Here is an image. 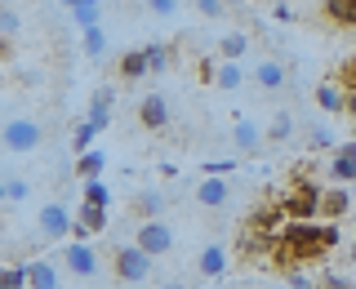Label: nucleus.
<instances>
[{"instance_id": "f257e3e1", "label": "nucleus", "mask_w": 356, "mask_h": 289, "mask_svg": "<svg viewBox=\"0 0 356 289\" xmlns=\"http://www.w3.org/2000/svg\"><path fill=\"white\" fill-rule=\"evenodd\" d=\"M285 245V254L294 258V267H312V263H321L330 249H339V240H343V231H339V222H316V218H289L285 227H281V236H276Z\"/></svg>"}, {"instance_id": "f03ea898", "label": "nucleus", "mask_w": 356, "mask_h": 289, "mask_svg": "<svg viewBox=\"0 0 356 289\" xmlns=\"http://www.w3.org/2000/svg\"><path fill=\"white\" fill-rule=\"evenodd\" d=\"M152 254H143L138 245H116V249H111V267H116V276L125 285H143L152 276Z\"/></svg>"}, {"instance_id": "7ed1b4c3", "label": "nucleus", "mask_w": 356, "mask_h": 289, "mask_svg": "<svg viewBox=\"0 0 356 289\" xmlns=\"http://www.w3.org/2000/svg\"><path fill=\"white\" fill-rule=\"evenodd\" d=\"M281 209L289 218H316L321 214V187L312 178H298L289 192H281Z\"/></svg>"}, {"instance_id": "20e7f679", "label": "nucleus", "mask_w": 356, "mask_h": 289, "mask_svg": "<svg viewBox=\"0 0 356 289\" xmlns=\"http://www.w3.org/2000/svg\"><path fill=\"white\" fill-rule=\"evenodd\" d=\"M40 138H44V129L36 125V120H27V116H14V120H5V125H0V142H5L9 151H18V156L36 151Z\"/></svg>"}, {"instance_id": "39448f33", "label": "nucleus", "mask_w": 356, "mask_h": 289, "mask_svg": "<svg viewBox=\"0 0 356 289\" xmlns=\"http://www.w3.org/2000/svg\"><path fill=\"white\" fill-rule=\"evenodd\" d=\"M134 245H138L143 254H152V258H165V254H174V227L161 222V218H143Z\"/></svg>"}, {"instance_id": "423d86ee", "label": "nucleus", "mask_w": 356, "mask_h": 289, "mask_svg": "<svg viewBox=\"0 0 356 289\" xmlns=\"http://www.w3.org/2000/svg\"><path fill=\"white\" fill-rule=\"evenodd\" d=\"M72 222H76V214H67V205H58V200H49L36 214V227L44 240H67L72 236Z\"/></svg>"}, {"instance_id": "0eeeda50", "label": "nucleus", "mask_w": 356, "mask_h": 289, "mask_svg": "<svg viewBox=\"0 0 356 289\" xmlns=\"http://www.w3.org/2000/svg\"><path fill=\"white\" fill-rule=\"evenodd\" d=\"M63 267H67L72 276H81V281L98 276V254H94V245H89V240H67V249H63Z\"/></svg>"}, {"instance_id": "6e6552de", "label": "nucleus", "mask_w": 356, "mask_h": 289, "mask_svg": "<svg viewBox=\"0 0 356 289\" xmlns=\"http://www.w3.org/2000/svg\"><path fill=\"white\" fill-rule=\"evenodd\" d=\"M352 205H356V200H352V187H348V183H339V187H321V214H316V218L339 222Z\"/></svg>"}, {"instance_id": "1a4fd4ad", "label": "nucleus", "mask_w": 356, "mask_h": 289, "mask_svg": "<svg viewBox=\"0 0 356 289\" xmlns=\"http://www.w3.org/2000/svg\"><path fill=\"white\" fill-rule=\"evenodd\" d=\"M196 200H200L205 209H222V205L232 200V183H227L222 174H205V178L196 183Z\"/></svg>"}, {"instance_id": "9d476101", "label": "nucleus", "mask_w": 356, "mask_h": 289, "mask_svg": "<svg viewBox=\"0 0 356 289\" xmlns=\"http://www.w3.org/2000/svg\"><path fill=\"white\" fill-rule=\"evenodd\" d=\"M138 125H143V129H152V133H161L165 125H170V103H165L161 94L138 98Z\"/></svg>"}, {"instance_id": "9b49d317", "label": "nucleus", "mask_w": 356, "mask_h": 289, "mask_svg": "<svg viewBox=\"0 0 356 289\" xmlns=\"http://www.w3.org/2000/svg\"><path fill=\"white\" fill-rule=\"evenodd\" d=\"M316 107L325 111V116H343V111H348V89L339 81H321L316 85Z\"/></svg>"}, {"instance_id": "f8f14e48", "label": "nucleus", "mask_w": 356, "mask_h": 289, "mask_svg": "<svg viewBox=\"0 0 356 289\" xmlns=\"http://www.w3.org/2000/svg\"><path fill=\"white\" fill-rule=\"evenodd\" d=\"M196 272L205 276V281H218V276L227 272V249H222V245H205L200 258H196Z\"/></svg>"}, {"instance_id": "ddd939ff", "label": "nucleus", "mask_w": 356, "mask_h": 289, "mask_svg": "<svg viewBox=\"0 0 356 289\" xmlns=\"http://www.w3.org/2000/svg\"><path fill=\"white\" fill-rule=\"evenodd\" d=\"M129 214H138V218H161L165 214V192H134V200H129Z\"/></svg>"}, {"instance_id": "4468645a", "label": "nucleus", "mask_w": 356, "mask_h": 289, "mask_svg": "<svg viewBox=\"0 0 356 289\" xmlns=\"http://www.w3.org/2000/svg\"><path fill=\"white\" fill-rule=\"evenodd\" d=\"M27 289H58V267L44 258L27 263Z\"/></svg>"}, {"instance_id": "2eb2a0df", "label": "nucleus", "mask_w": 356, "mask_h": 289, "mask_svg": "<svg viewBox=\"0 0 356 289\" xmlns=\"http://www.w3.org/2000/svg\"><path fill=\"white\" fill-rule=\"evenodd\" d=\"M138 76H152L147 49H129V53H120V81H138Z\"/></svg>"}, {"instance_id": "dca6fc26", "label": "nucleus", "mask_w": 356, "mask_h": 289, "mask_svg": "<svg viewBox=\"0 0 356 289\" xmlns=\"http://www.w3.org/2000/svg\"><path fill=\"white\" fill-rule=\"evenodd\" d=\"M232 142H236V151H259V147H263V129L254 125V120H236Z\"/></svg>"}, {"instance_id": "f3484780", "label": "nucleus", "mask_w": 356, "mask_h": 289, "mask_svg": "<svg viewBox=\"0 0 356 289\" xmlns=\"http://www.w3.org/2000/svg\"><path fill=\"white\" fill-rule=\"evenodd\" d=\"M85 120H89L98 133L111 125V89H98V94H94V103H89V116H85Z\"/></svg>"}, {"instance_id": "a211bd4d", "label": "nucleus", "mask_w": 356, "mask_h": 289, "mask_svg": "<svg viewBox=\"0 0 356 289\" xmlns=\"http://www.w3.org/2000/svg\"><path fill=\"white\" fill-rule=\"evenodd\" d=\"M254 81H259V85L267 89V94H276V89L285 85V67L267 58V63H259V67H254Z\"/></svg>"}, {"instance_id": "6ab92c4d", "label": "nucleus", "mask_w": 356, "mask_h": 289, "mask_svg": "<svg viewBox=\"0 0 356 289\" xmlns=\"http://www.w3.org/2000/svg\"><path fill=\"white\" fill-rule=\"evenodd\" d=\"M325 18L334 27H356V0H325Z\"/></svg>"}, {"instance_id": "aec40b11", "label": "nucleus", "mask_w": 356, "mask_h": 289, "mask_svg": "<svg viewBox=\"0 0 356 289\" xmlns=\"http://www.w3.org/2000/svg\"><path fill=\"white\" fill-rule=\"evenodd\" d=\"M214 85H218V89H227V94H232V89H241V85H245V67H241L236 58H227V63H222L218 72H214Z\"/></svg>"}, {"instance_id": "412c9836", "label": "nucleus", "mask_w": 356, "mask_h": 289, "mask_svg": "<svg viewBox=\"0 0 356 289\" xmlns=\"http://www.w3.org/2000/svg\"><path fill=\"white\" fill-rule=\"evenodd\" d=\"M330 178L334 183H356V156H348V151H334V160H330Z\"/></svg>"}, {"instance_id": "4be33fe9", "label": "nucleus", "mask_w": 356, "mask_h": 289, "mask_svg": "<svg viewBox=\"0 0 356 289\" xmlns=\"http://www.w3.org/2000/svg\"><path fill=\"white\" fill-rule=\"evenodd\" d=\"M76 222H81V227H89V236H94V231L107 227V209H98V205H89V200H81V209H76Z\"/></svg>"}, {"instance_id": "5701e85b", "label": "nucleus", "mask_w": 356, "mask_h": 289, "mask_svg": "<svg viewBox=\"0 0 356 289\" xmlns=\"http://www.w3.org/2000/svg\"><path fill=\"white\" fill-rule=\"evenodd\" d=\"M103 170H107V156H103V151L89 147L85 156H76V174H81V178H98Z\"/></svg>"}, {"instance_id": "b1692460", "label": "nucleus", "mask_w": 356, "mask_h": 289, "mask_svg": "<svg viewBox=\"0 0 356 289\" xmlns=\"http://www.w3.org/2000/svg\"><path fill=\"white\" fill-rule=\"evenodd\" d=\"M81 200H89V205H98V209H111V192H107V183L103 178H85V192Z\"/></svg>"}, {"instance_id": "393cba45", "label": "nucleus", "mask_w": 356, "mask_h": 289, "mask_svg": "<svg viewBox=\"0 0 356 289\" xmlns=\"http://www.w3.org/2000/svg\"><path fill=\"white\" fill-rule=\"evenodd\" d=\"M81 36H85V53H89V58H103V53H107V31H103V22L85 27Z\"/></svg>"}, {"instance_id": "a878e982", "label": "nucleus", "mask_w": 356, "mask_h": 289, "mask_svg": "<svg viewBox=\"0 0 356 289\" xmlns=\"http://www.w3.org/2000/svg\"><path fill=\"white\" fill-rule=\"evenodd\" d=\"M218 49H222V58H236V63H241V58H245V49H250V36H245V31H227Z\"/></svg>"}, {"instance_id": "bb28decb", "label": "nucleus", "mask_w": 356, "mask_h": 289, "mask_svg": "<svg viewBox=\"0 0 356 289\" xmlns=\"http://www.w3.org/2000/svg\"><path fill=\"white\" fill-rule=\"evenodd\" d=\"M289 129H294V120H289L285 111H276L272 125H267V133H263V142H285V138H289Z\"/></svg>"}, {"instance_id": "cd10ccee", "label": "nucleus", "mask_w": 356, "mask_h": 289, "mask_svg": "<svg viewBox=\"0 0 356 289\" xmlns=\"http://www.w3.org/2000/svg\"><path fill=\"white\" fill-rule=\"evenodd\" d=\"M94 138H98V129L89 125V120H81V125H76V133H72V151H76V156H85L89 147H94Z\"/></svg>"}, {"instance_id": "c85d7f7f", "label": "nucleus", "mask_w": 356, "mask_h": 289, "mask_svg": "<svg viewBox=\"0 0 356 289\" xmlns=\"http://www.w3.org/2000/svg\"><path fill=\"white\" fill-rule=\"evenodd\" d=\"M147 63H152V72H170V63H174V49L170 44H147Z\"/></svg>"}, {"instance_id": "c756f323", "label": "nucleus", "mask_w": 356, "mask_h": 289, "mask_svg": "<svg viewBox=\"0 0 356 289\" xmlns=\"http://www.w3.org/2000/svg\"><path fill=\"white\" fill-rule=\"evenodd\" d=\"M0 289H27V263L22 267H0Z\"/></svg>"}, {"instance_id": "7c9ffc66", "label": "nucleus", "mask_w": 356, "mask_h": 289, "mask_svg": "<svg viewBox=\"0 0 356 289\" xmlns=\"http://www.w3.org/2000/svg\"><path fill=\"white\" fill-rule=\"evenodd\" d=\"M98 18H103V5H76V9H72V22H76L81 31H85V27H94Z\"/></svg>"}, {"instance_id": "2f4dec72", "label": "nucleus", "mask_w": 356, "mask_h": 289, "mask_svg": "<svg viewBox=\"0 0 356 289\" xmlns=\"http://www.w3.org/2000/svg\"><path fill=\"white\" fill-rule=\"evenodd\" d=\"M334 142H339V138H334L325 125H312V129H307V147H312V151H325V147H334Z\"/></svg>"}, {"instance_id": "473e14b6", "label": "nucleus", "mask_w": 356, "mask_h": 289, "mask_svg": "<svg viewBox=\"0 0 356 289\" xmlns=\"http://www.w3.org/2000/svg\"><path fill=\"white\" fill-rule=\"evenodd\" d=\"M18 27L22 22H18L14 9H0V36H18Z\"/></svg>"}, {"instance_id": "72a5a7b5", "label": "nucleus", "mask_w": 356, "mask_h": 289, "mask_svg": "<svg viewBox=\"0 0 356 289\" xmlns=\"http://www.w3.org/2000/svg\"><path fill=\"white\" fill-rule=\"evenodd\" d=\"M334 81H339L343 89H356V58H348V63H343V67H339V76H334Z\"/></svg>"}, {"instance_id": "f704fd0d", "label": "nucleus", "mask_w": 356, "mask_h": 289, "mask_svg": "<svg viewBox=\"0 0 356 289\" xmlns=\"http://www.w3.org/2000/svg\"><path fill=\"white\" fill-rule=\"evenodd\" d=\"M200 174H222V178H227V174H236V160H205Z\"/></svg>"}, {"instance_id": "c9c22d12", "label": "nucleus", "mask_w": 356, "mask_h": 289, "mask_svg": "<svg viewBox=\"0 0 356 289\" xmlns=\"http://www.w3.org/2000/svg\"><path fill=\"white\" fill-rule=\"evenodd\" d=\"M147 9H152V14H161V18H174L178 0H147Z\"/></svg>"}, {"instance_id": "e433bc0d", "label": "nucleus", "mask_w": 356, "mask_h": 289, "mask_svg": "<svg viewBox=\"0 0 356 289\" xmlns=\"http://www.w3.org/2000/svg\"><path fill=\"white\" fill-rule=\"evenodd\" d=\"M196 9H200L205 18H218V14H222V0H196Z\"/></svg>"}, {"instance_id": "4c0bfd02", "label": "nucleus", "mask_w": 356, "mask_h": 289, "mask_svg": "<svg viewBox=\"0 0 356 289\" xmlns=\"http://www.w3.org/2000/svg\"><path fill=\"white\" fill-rule=\"evenodd\" d=\"M27 196V183H22V178H14V183H9V200H22Z\"/></svg>"}, {"instance_id": "58836bf2", "label": "nucleus", "mask_w": 356, "mask_h": 289, "mask_svg": "<svg viewBox=\"0 0 356 289\" xmlns=\"http://www.w3.org/2000/svg\"><path fill=\"white\" fill-rule=\"evenodd\" d=\"M272 18L276 22H289V18H294V9H289V5H272Z\"/></svg>"}, {"instance_id": "ea45409f", "label": "nucleus", "mask_w": 356, "mask_h": 289, "mask_svg": "<svg viewBox=\"0 0 356 289\" xmlns=\"http://www.w3.org/2000/svg\"><path fill=\"white\" fill-rule=\"evenodd\" d=\"M321 289H352V285L343 281V276H325V285H321Z\"/></svg>"}, {"instance_id": "a19ab883", "label": "nucleus", "mask_w": 356, "mask_h": 289, "mask_svg": "<svg viewBox=\"0 0 356 289\" xmlns=\"http://www.w3.org/2000/svg\"><path fill=\"white\" fill-rule=\"evenodd\" d=\"M348 116L356 120V89H348Z\"/></svg>"}, {"instance_id": "79ce46f5", "label": "nucleus", "mask_w": 356, "mask_h": 289, "mask_svg": "<svg viewBox=\"0 0 356 289\" xmlns=\"http://www.w3.org/2000/svg\"><path fill=\"white\" fill-rule=\"evenodd\" d=\"M339 151H348V156H356V138H348V142H339Z\"/></svg>"}, {"instance_id": "37998d69", "label": "nucleus", "mask_w": 356, "mask_h": 289, "mask_svg": "<svg viewBox=\"0 0 356 289\" xmlns=\"http://www.w3.org/2000/svg\"><path fill=\"white\" fill-rule=\"evenodd\" d=\"M0 200H9V183H0Z\"/></svg>"}, {"instance_id": "c03bdc74", "label": "nucleus", "mask_w": 356, "mask_h": 289, "mask_svg": "<svg viewBox=\"0 0 356 289\" xmlns=\"http://www.w3.org/2000/svg\"><path fill=\"white\" fill-rule=\"evenodd\" d=\"M348 258H352V267H356V240H352V249H348Z\"/></svg>"}, {"instance_id": "a18cd8bd", "label": "nucleus", "mask_w": 356, "mask_h": 289, "mask_svg": "<svg viewBox=\"0 0 356 289\" xmlns=\"http://www.w3.org/2000/svg\"><path fill=\"white\" fill-rule=\"evenodd\" d=\"M63 5H67V9H76V5H85V0H63Z\"/></svg>"}, {"instance_id": "49530a36", "label": "nucleus", "mask_w": 356, "mask_h": 289, "mask_svg": "<svg viewBox=\"0 0 356 289\" xmlns=\"http://www.w3.org/2000/svg\"><path fill=\"white\" fill-rule=\"evenodd\" d=\"M165 289H183V285H174V281H170V285H165Z\"/></svg>"}, {"instance_id": "de8ad7c7", "label": "nucleus", "mask_w": 356, "mask_h": 289, "mask_svg": "<svg viewBox=\"0 0 356 289\" xmlns=\"http://www.w3.org/2000/svg\"><path fill=\"white\" fill-rule=\"evenodd\" d=\"M85 5H103V0H85Z\"/></svg>"}, {"instance_id": "09e8293b", "label": "nucleus", "mask_w": 356, "mask_h": 289, "mask_svg": "<svg viewBox=\"0 0 356 289\" xmlns=\"http://www.w3.org/2000/svg\"><path fill=\"white\" fill-rule=\"evenodd\" d=\"M0 254H5V236H0Z\"/></svg>"}, {"instance_id": "8fccbe9b", "label": "nucleus", "mask_w": 356, "mask_h": 289, "mask_svg": "<svg viewBox=\"0 0 356 289\" xmlns=\"http://www.w3.org/2000/svg\"><path fill=\"white\" fill-rule=\"evenodd\" d=\"M352 200H356V183H352Z\"/></svg>"}, {"instance_id": "3c124183", "label": "nucleus", "mask_w": 356, "mask_h": 289, "mask_svg": "<svg viewBox=\"0 0 356 289\" xmlns=\"http://www.w3.org/2000/svg\"><path fill=\"white\" fill-rule=\"evenodd\" d=\"M352 289H356V285H352Z\"/></svg>"}, {"instance_id": "603ef678", "label": "nucleus", "mask_w": 356, "mask_h": 289, "mask_svg": "<svg viewBox=\"0 0 356 289\" xmlns=\"http://www.w3.org/2000/svg\"><path fill=\"white\" fill-rule=\"evenodd\" d=\"M285 289H289V285H285Z\"/></svg>"}]
</instances>
